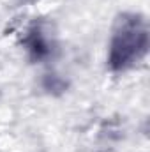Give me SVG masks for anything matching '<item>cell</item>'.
Wrapping results in <instances>:
<instances>
[{
  "label": "cell",
  "instance_id": "6da1fadb",
  "mask_svg": "<svg viewBox=\"0 0 150 152\" xmlns=\"http://www.w3.org/2000/svg\"><path fill=\"white\" fill-rule=\"evenodd\" d=\"M140 50H145V32H140L134 25H127L115 37L111 51V60L117 66H124L138 55Z\"/></svg>",
  "mask_w": 150,
  "mask_h": 152
}]
</instances>
